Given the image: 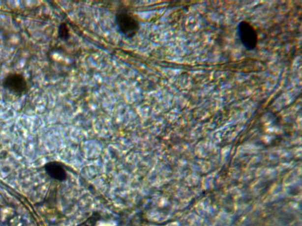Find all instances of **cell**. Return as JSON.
Returning a JSON list of instances; mask_svg holds the SVG:
<instances>
[{
    "instance_id": "obj_3",
    "label": "cell",
    "mask_w": 302,
    "mask_h": 226,
    "mask_svg": "<svg viewBox=\"0 0 302 226\" xmlns=\"http://www.w3.org/2000/svg\"><path fill=\"white\" fill-rule=\"evenodd\" d=\"M3 86L11 93L21 96L28 90V82L25 77L19 74H10L3 81Z\"/></svg>"
},
{
    "instance_id": "obj_4",
    "label": "cell",
    "mask_w": 302,
    "mask_h": 226,
    "mask_svg": "<svg viewBox=\"0 0 302 226\" xmlns=\"http://www.w3.org/2000/svg\"><path fill=\"white\" fill-rule=\"evenodd\" d=\"M44 169L47 174L53 179L59 181L66 180L67 175L66 169L60 163L56 162H49L44 166Z\"/></svg>"
},
{
    "instance_id": "obj_2",
    "label": "cell",
    "mask_w": 302,
    "mask_h": 226,
    "mask_svg": "<svg viewBox=\"0 0 302 226\" xmlns=\"http://www.w3.org/2000/svg\"><path fill=\"white\" fill-rule=\"evenodd\" d=\"M238 32L239 39L245 49L251 50L256 48L258 37L255 29L250 23L245 22L240 23Z\"/></svg>"
},
{
    "instance_id": "obj_1",
    "label": "cell",
    "mask_w": 302,
    "mask_h": 226,
    "mask_svg": "<svg viewBox=\"0 0 302 226\" xmlns=\"http://www.w3.org/2000/svg\"><path fill=\"white\" fill-rule=\"evenodd\" d=\"M116 25L120 33L126 38L134 37L140 29V24L135 17L126 11L117 14Z\"/></svg>"
},
{
    "instance_id": "obj_6",
    "label": "cell",
    "mask_w": 302,
    "mask_h": 226,
    "mask_svg": "<svg viewBox=\"0 0 302 226\" xmlns=\"http://www.w3.org/2000/svg\"><path fill=\"white\" fill-rule=\"evenodd\" d=\"M8 226H24V221L22 217L15 216L8 222Z\"/></svg>"
},
{
    "instance_id": "obj_5",
    "label": "cell",
    "mask_w": 302,
    "mask_h": 226,
    "mask_svg": "<svg viewBox=\"0 0 302 226\" xmlns=\"http://www.w3.org/2000/svg\"><path fill=\"white\" fill-rule=\"evenodd\" d=\"M17 215L16 210L10 206H0V222L3 224H8L10 220Z\"/></svg>"
}]
</instances>
